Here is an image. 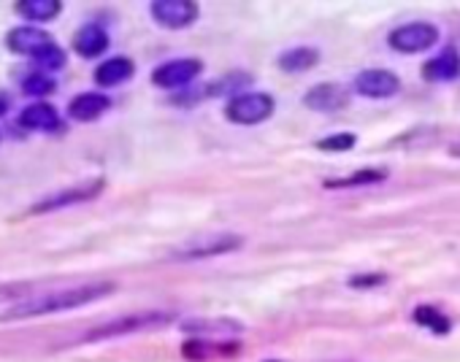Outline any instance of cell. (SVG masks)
<instances>
[{
  "mask_svg": "<svg viewBox=\"0 0 460 362\" xmlns=\"http://www.w3.org/2000/svg\"><path fill=\"white\" fill-rule=\"evenodd\" d=\"M114 289H117V284H111V281H92V284H82V287L41 292V295L25 297V300L9 306L6 311H0V322H20V319H36V316H47V314L74 311V308H82V306L108 297Z\"/></svg>",
  "mask_w": 460,
  "mask_h": 362,
  "instance_id": "1",
  "label": "cell"
},
{
  "mask_svg": "<svg viewBox=\"0 0 460 362\" xmlns=\"http://www.w3.org/2000/svg\"><path fill=\"white\" fill-rule=\"evenodd\" d=\"M174 322V314L166 311H141V314H125V316H114L98 327H92L82 340L84 343H95V340H108V338H125L133 332H146V330H161L166 324Z\"/></svg>",
  "mask_w": 460,
  "mask_h": 362,
  "instance_id": "2",
  "label": "cell"
},
{
  "mask_svg": "<svg viewBox=\"0 0 460 362\" xmlns=\"http://www.w3.org/2000/svg\"><path fill=\"white\" fill-rule=\"evenodd\" d=\"M273 108H276V103H273V95H268V92H239V95H233L228 100L225 116L233 125L252 127V125H260V122L271 119Z\"/></svg>",
  "mask_w": 460,
  "mask_h": 362,
  "instance_id": "3",
  "label": "cell"
},
{
  "mask_svg": "<svg viewBox=\"0 0 460 362\" xmlns=\"http://www.w3.org/2000/svg\"><path fill=\"white\" fill-rule=\"evenodd\" d=\"M438 41V28L430 22H406L387 36V47L398 55H422Z\"/></svg>",
  "mask_w": 460,
  "mask_h": 362,
  "instance_id": "4",
  "label": "cell"
},
{
  "mask_svg": "<svg viewBox=\"0 0 460 362\" xmlns=\"http://www.w3.org/2000/svg\"><path fill=\"white\" fill-rule=\"evenodd\" d=\"M149 12H152V20L166 30H185L195 25L201 17V6L193 4V0H155V4L149 6Z\"/></svg>",
  "mask_w": 460,
  "mask_h": 362,
  "instance_id": "5",
  "label": "cell"
},
{
  "mask_svg": "<svg viewBox=\"0 0 460 362\" xmlns=\"http://www.w3.org/2000/svg\"><path fill=\"white\" fill-rule=\"evenodd\" d=\"M204 73V63L198 57H179L169 60L161 68L152 71V84L161 90H185Z\"/></svg>",
  "mask_w": 460,
  "mask_h": 362,
  "instance_id": "6",
  "label": "cell"
},
{
  "mask_svg": "<svg viewBox=\"0 0 460 362\" xmlns=\"http://www.w3.org/2000/svg\"><path fill=\"white\" fill-rule=\"evenodd\" d=\"M352 90H355L360 98L385 100V98L398 95L401 79H398V73H393V71H387V68H366V71H360V73L355 76Z\"/></svg>",
  "mask_w": 460,
  "mask_h": 362,
  "instance_id": "7",
  "label": "cell"
},
{
  "mask_svg": "<svg viewBox=\"0 0 460 362\" xmlns=\"http://www.w3.org/2000/svg\"><path fill=\"white\" fill-rule=\"evenodd\" d=\"M103 178H92L87 185H76V187H65L63 193L36 203L30 209V214H47V211H57V209H65V206H76V203H84V201H92L103 193Z\"/></svg>",
  "mask_w": 460,
  "mask_h": 362,
  "instance_id": "8",
  "label": "cell"
},
{
  "mask_svg": "<svg viewBox=\"0 0 460 362\" xmlns=\"http://www.w3.org/2000/svg\"><path fill=\"white\" fill-rule=\"evenodd\" d=\"M347 103H350V90L344 84H336V82L317 84L303 95V106L317 111V114H336Z\"/></svg>",
  "mask_w": 460,
  "mask_h": 362,
  "instance_id": "9",
  "label": "cell"
},
{
  "mask_svg": "<svg viewBox=\"0 0 460 362\" xmlns=\"http://www.w3.org/2000/svg\"><path fill=\"white\" fill-rule=\"evenodd\" d=\"M244 246V238L233 236V233H220V236H209V238H201L195 241L193 246L177 252L174 257L177 260H198V257H217V254H228V252H236Z\"/></svg>",
  "mask_w": 460,
  "mask_h": 362,
  "instance_id": "10",
  "label": "cell"
},
{
  "mask_svg": "<svg viewBox=\"0 0 460 362\" xmlns=\"http://www.w3.org/2000/svg\"><path fill=\"white\" fill-rule=\"evenodd\" d=\"M20 125L25 130H33V133H57L63 127V119H60V114H57V108L52 103L36 100L28 108H22Z\"/></svg>",
  "mask_w": 460,
  "mask_h": 362,
  "instance_id": "11",
  "label": "cell"
},
{
  "mask_svg": "<svg viewBox=\"0 0 460 362\" xmlns=\"http://www.w3.org/2000/svg\"><path fill=\"white\" fill-rule=\"evenodd\" d=\"M422 79L430 82V84H444V82H455L460 79V52L447 47L441 49L436 57H430L425 65H422Z\"/></svg>",
  "mask_w": 460,
  "mask_h": 362,
  "instance_id": "12",
  "label": "cell"
},
{
  "mask_svg": "<svg viewBox=\"0 0 460 362\" xmlns=\"http://www.w3.org/2000/svg\"><path fill=\"white\" fill-rule=\"evenodd\" d=\"M185 330L201 340H230V338L241 335L244 327L233 319H195V322H187Z\"/></svg>",
  "mask_w": 460,
  "mask_h": 362,
  "instance_id": "13",
  "label": "cell"
},
{
  "mask_svg": "<svg viewBox=\"0 0 460 362\" xmlns=\"http://www.w3.org/2000/svg\"><path fill=\"white\" fill-rule=\"evenodd\" d=\"M49 44H52L49 33H44V30H39V28H30V25L14 28V30L9 33V39H6V47H9L12 52L28 55V57H36V55L44 52Z\"/></svg>",
  "mask_w": 460,
  "mask_h": 362,
  "instance_id": "14",
  "label": "cell"
},
{
  "mask_svg": "<svg viewBox=\"0 0 460 362\" xmlns=\"http://www.w3.org/2000/svg\"><path fill=\"white\" fill-rule=\"evenodd\" d=\"M111 100L100 92H82L71 100L68 106V116L74 122H95L98 116H103L108 111Z\"/></svg>",
  "mask_w": 460,
  "mask_h": 362,
  "instance_id": "15",
  "label": "cell"
},
{
  "mask_svg": "<svg viewBox=\"0 0 460 362\" xmlns=\"http://www.w3.org/2000/svg\"><path fill=\"white\" fill-rule=\"evenodd\" d=\"M135 73V63L130 57H108L95 68V82L100 87H119L130 82Z\"/></svg>",
  "mask_w": 460,
  "mask_h": 362,
  "instance_id": "16",
  "label": "cell"
},
{
  "mask_svg": "<svg viewBox=\"0 0 460 362\" xmlns=\"http://www.w3.org/2000/svg\"><path fill=\"white\" fill-rule=\"evenodd\" d=\"M74 49L82 55V57H87V60H92V57H100L106 49H108V33L100 28V25H84V28H79L76 30V36H74Z\"/></svg>",
  "mask_w": 460,
  "mask_h": 362,
  "instance_id": "17",
  "label": "cell"
},
{
  "mask_svg": "<svg viewBox=\"0 0 460 362\" xmlns=\"http://www.w3.org/2000/svg\"><path fill=\"white\" fill-rule=\"evenodd\" d=\"M317 63H320V52L315 47H295L276 60L279 71H284V73H306Z\"/></svg>",
  "mask_w": 460,
  "mask_h": 362,
  "instance_id": "18",
  "label": "cell"
},
{
  "mask_svg": "<svg viewBox=\"0 0 460 362\" xmlns=\"http://www.w3.org/2000/svg\"><path fill=\"white\" fill-rule=\"evenodd\" d=\"M387 178V170L382 168H363L352 176H342V178H328L325 181V190H350V187H374V185H382Z\"/></svg>",
  "mask_w": 460,
  "mask_h": 362,
  "instance_id": "19",
  "label": "cell"
},
{
  "mask_svg": "<svg viewBox=\"0 0 460 362\" xmlns=\"http://www.w3.org/2000/svg\"><path fill=\"white\" fill-rule=\"evenodd\" d=\"M14 12L30 22H49V20L60 17L63 4L60 0H20V4L14 6Z\"/></svg>",
  "mask_w": 460,
  "mask_h": 362,
  "instance_id": "20",
  "label": "cell"
},
{
  "mask_svg": "<svg viewBox=\"0 0 460 362\" xmlns=\"http://www.w3.org/2000/svg\"><path fill=\"white\" fill-rule=\"evenodd\" d=\"M412 319H414L420 327L430 330L433 335H449V330H452L449 316H447L444 311H438L436 306H417V308L412 311Z\"/></svg>",
  "mask_w": 460,
  "mask_h": 362,
  "instance_id": "21",
  "label": "cell"
},
{
  "mask_svg": "<svg viewBox=\"0 0 460 362\" xmlns=\"http://www.w3.org/2000/svg\"><path fill=\"white\" fill-rule=\"evenodd\" d=\"M55 79H49L47 73H30L25 82H22V92L28 95V98H47V95H52L55 92Z\"/></svg>",
  "mask_w": 460,
  "mask_h": 362,
  "instance_id": "22",
  "label": "cell"
},
{
  "mask_svg": "<svg viewBox=\"0 0 460 362\" xmlns=\"http://www.w3.org/2000/svg\"><path fill=\"white\" fill-rule=\"evenodd\" d=\"M355 143H358V135L355 133H336V135L320 138L315 146L320 151H350V149H355Z\"/></svg>",
  "mask_w": 460,
  "mask_h": 362,
  "instance_id": "23",
  "label": "cell"
},
{
  "mask_svg": "<svg viewBox=\"0 0 460 362\" xmlns=\"http://www.w3.org/2000/svg\"><path fill=\"white\" fill-rule=\"evenodd\" d=\"M33 63H36L39 68H44V71H57V68L65 65V52L52 41L44 52H39V55L33 57Z\"/></svg>",
  "mask_w": 460,
  "mask_h": 362,
  "instance_id": "24",
  "label": "cell"
},
{
  "mask_svg": "<svg viewBox=\"0 0 460 362\" xmlns=\"http://www.w3.org/2000/svg\"><path fill=\"white\" fill-rule=\"evenodd\" d=\"M387 284V276L385 273H360V276H352L350 279V287H382Z\"/></svg>",
  "mask_w": 460,
  "mask_h": 362,
  "instance_id": "25",
  "label": "cell"
},
{
  "mask_svg": "<svg viewBox=\"0 0 460 362\" xmlns=\"http://www.w3.org/2000/svg\"><path fill=\"white\" fill-rule=\"evenodd\" d=\"M6 108H9V103H6V98H4V95H0V114H4Z\"/></svg>",
  "mask_w": 460,
  "mask_h": 362,
  "instance_id": "26",
  "label": "cell"
},
{
  "mask_svg": "<svg viewBox=\"0 0 460 362\" xmlns=\"http://www.w3.org/2000/svg\"><path fill=\"white\" fill-rule=\"evenodd\" d=\"M449 154H452V157H460V143H457V146H452V149H449Z\"/></svg>",
  "mask_w": 460,
  "mask_h": 362,
  "instance_id": "27",
  "label": "cell"
},
{
  "mask_svg": "<svg viewBox=\"0 0 460 362\" xmlns=\"http://www.w3.org/2000/svg\"><path fill=\"white\" fill-rule=\"evenodd\" d=\"M268 362H276V359H268Z\"/></svg>",
  "mask_w": 460,
  "mask_h": 362,
  "instance_id": "28",
  "label": "cell"
}]
</instances>
